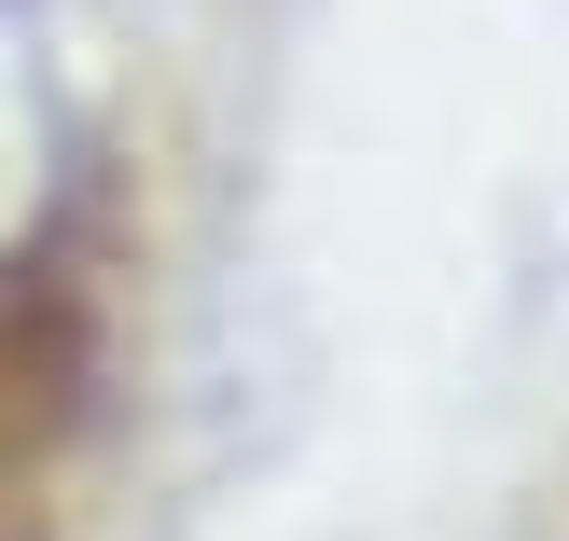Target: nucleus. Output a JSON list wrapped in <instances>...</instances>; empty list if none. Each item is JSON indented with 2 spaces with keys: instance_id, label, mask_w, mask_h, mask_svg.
<instances>
[{
  "instance_id": "f257e3e1",
  "label": "nucleus",
  "mask_w": 569,
  "mask_h": 541,
  "mask_svg": "<svg viewBox=\"0 0 569 541\" xmlns=\"http://www.w3.org/2000/svg\"><path fill=\"white\" fill-rule=\"evenodd\" d=\"M42 167H56V70H42V14H28V0H0V237L28 222Z\"/></svg>"
}]
</instances>
